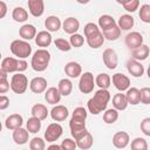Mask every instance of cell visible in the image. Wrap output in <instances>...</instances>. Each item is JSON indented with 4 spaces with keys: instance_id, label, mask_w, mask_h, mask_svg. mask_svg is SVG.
Segmentation results:
<instances>
[{
    "instance_id": "6da1fadb",
    "label": "cell",
    "mask_w": 150,
    "mask_h": 150,
    "mask_svg": "<svg viewBox=\"0 0 150 150\" xmlns=\"http://www.w3.org/2000/svg\"><path fill=\"white\" fill-rule=\"evenodd\" d=\"M110 101V93L108 91V89H98L94 96L91 98H89L87 107L89 112H91L93 115H98L100 112L104 111L107 109V105Z\"/></svg>"
},
{
    "instance_id": "7a4b0ae2",
    "label": "cell",
    "mask_w": 150,
    "mask_h": 150,
    "mask_svg": "<svg viewBox=\"0 0 150 150\" xmlns=\"http://www.w3.org/2000/svg\"><path fill=\"white\" fill-rule=\"evenodd\" d=\"M49 61H50V53L45 48H40L33 54L30 66L35 71L40 73V71H45L47 69Z\"/></svg>"
},
{
    "instance_id": "3957f363",
    "label": "cell",
    "mask_w": 150,
    "mask_h": 150,
    "mask_svg": "<svg viewBox=\"0 0 150 150\" xmlns=\"http://www.w3.org/2000/svg\"><path fill=\"white\" fill-rule=\"evenodd\" d=\"M28 63L25 61V59H15V57H5L1 62V70L9 73H22L27 69Z\"/></svg>"
},
{
    "instance_id": "277c9868",
    "label": "cell",
    "mask_w": 150,
    "mask_h": 150,
    "mask_svg": "<svg viewBox=\"0 0 150 150\" xmlns=\"http://www.w3.org/2000/svg\"><path fill=\"white\" fill-rule=\"evenodd\" d=\"M9 49L12 52V54L14 56H16L18 59H26L28 56H30L32 54V46L27 42V40H14L12 41Z\"/></svg>"
},
{
    "instance_id": "5b68a950",
    "label": "cell",
    "mask_w": 150,
    "mask_h": 150,
    "mask_svg": "<svg viewBox=\"0 0 150 150\" xmlns=\"http://www.w3.org/2000/svg\"><path fill=\"white\" fill-rule=\"evenodd\" d=\"M28 87V79L22 73H15L11 80V89L15 94H23Z\"/></svg>"
},
{
    "instance_id": "8992f818",
    "label": "cell",
    "mask_w": 150,
    "mask_h": 150,
    "mask_svg": "<svg viewBox=\"0 0 150 150\" xmlns=\"http://www.w3.org/2000/svg\"><path fill=\"white\" fill-rule=\"evenodd\" d=\"M69 128H70V134L71 137L76 141L81 136H83L87 132V127H86V120H80L71 117L69 121Z\"/></svg>"
},
{
    "instance_id": "52a82bcc",
    "label": "cell",
    "mask_w": 150,
    "mask_h": 150,
    "mask_svg": "<svg viewBox=\"0 0 150 150\" xmlns=\"http://www.w3.org/2000/svg\"><path fill=\"white\" fill-rule=\"evenodd\" d=\"M95 84L96 83L94 81V75L90 71H86L81 74L79 81V89L82 94H90L94 90Z\"/></svg>"
},
{
    "instance_id": "ba28073f",
    "label": "cell",
    "mask_w": 150,
    "mask_h": 150,
    "mask_svg": "<svg viewBox=\"0 0 150 150\" xmlns=\"http://www.w3.org/2000/svg\"><path fill=\"white\" fill-rule=\"evenodd\" d=\"M63 132V128L59 123H50L45 131V139L49 143L57 141Z\"/></svg>"
},
{
    "instance_id": "9c48e42d",
    "label": "cell",
    "mask_w": 150,
    "mask_h": 150,
    "mask_svg": "<svg viewBox=\"0 0 150 150\" xmlns=\"http://www.w3.org/2000/svg\"><path fill=\"white\" fill-rule=\"evenodd\" d=\"M102 59H103V62H104L105 67L108 69H110V70L115 69L117 67V64H118L117 54L112 48H107L102 54Z\"/></svg>"
},
{
    "instance_id": "30bf717a",
    "label": "cell",
    "mask_w": 150,
    "mask_h": 150,
    "mask_svg": "<svg viewBox=\"0 0 150 150\" xmlns=\"http://www.w3.org/2000/svg\"><path fill=\"white\" fill-rule=\"evenodd\" d=\"M112 84L115 86V88L120 91H124V90H128L129 87H130V79L124 75V74H121V73H116L112 75Z\"/></svg>"
},
{
    "instance_id": "8fae6325",
    "label": "cell",
    "mask_w": 150,
    "mask_h": 150,
    "mask_svg": "<svg viewBox=\"0 0 150 150\" xmlns=\"http://www.w3.org/2000/svg\"><path fill=\"white\" fill-rule=\"evenodd\" d=\"M125 45L129 49H136L143 45V35L139 32H131L125 36Z\"/></svg>"
},
{
    "instance_id": "7c38bea8",
    "label": "cell",
    "mask_w": 150,
    "mask_h": 150,
    "mask_svg": "<svg viewBox=\"0 0 150 150\" xmlns=\"http://www.w3.org/2000/svg\"><path fill=\"white\" fill-rule=\"evenodd\" d=\"M49 114H50V117H52L54 121H56V122H62V121H64V120L68 117L69 111H68L67 107H64V105H62V104H56V105L53 107V109L50 110Z\"/></svg>"
},
{
    "instance_id": "4fadbf2b",
    "label": "cell",
    "mask_w": 150,
    "mask_h": 150,
    "mask_svg": "<svg viewBox=\"0 0 150 150\" xmlns=\"http://www.w3.org/2000/svg\"><path fill=\"white\" fill-rule=\"evenodd\" d=\"M127 69L129 71L130 75H132L134 77H141L144 74V67L141 62H138L135 59H130L127 62Z\"/></svg>"
},
{
    "instance_id": "5bb4252c",
    "label": "cell",
    "mask_w": 150,
    "mask_h": 150,
    "mask_svg": "<svg viewBox=\"0 0 150 150\" xmlns=\"http://www.w3.org/2000/svg\"><path fill=\"white\" fill-rule=\"evenodd\" d=\"M64 73L70 79H76L79 76H81L82 74V67L79 62L75 61H70L68 63H66L64 66Z\"/></svg>"
},
{
    "instance_id": "9a60e30c",
    "label": "cell",
    "mask_w": 150,
    "mask_h": 150,
    "mask_svg": "<svg viewBox=\"0 0 150 150\" xmlns=\"http://www.w3.org/2000/svg\"><path fill=\"white\" fill-rule=\"evenodd\" d=\"M29 88L34 94H41L47 89V80L42 76L34 77L29 82Z\"/></svg>"
},
{
    "instance_id": "2e32d148",
    "label": "cell",
    "mask_w": 150,
    "mask_h": 150,
    "mask_svg": "<svg viewBox=\"0 0 150 150\" xmlns=\"http://www.w3.org/2000/svg\"><path fill=\"white\" fill-rule=\"evenodd\" d=\"M129 141H130L129 134L125 131H118L112 137V144L117 149H124L125 146H128Z\"/></svg>"
},
{
    "instance_id": "e0dca14e",
    "label": "cell",
    "mask_w": 150,
    "mask_h": 150,
    "mask_svg": "<svg viewBox=\"0 0 150 150\" xmlns=\"http://www.w3.org/2000/svg\"><path fill=\"white\" fill-rule=\"evenodd\" d=\"M61 96L62 95H61L59 88H56V87H50L45 93V100H46V102L49 103V104H52V105L57 104L61 101Z\"/></svg>"
},
{
    "instance_id": "ac0fdd59",
    "label": "cell",
    "mask_w": 150,
    "mask_h": 150,
    "mask_svg": "<svg viewBox=\"0 0 150 150\" xmlns=\"http://www.w3.org/2000/svg\"><path fill=\"white\" fill-rule=\"evenodd\" d=\"M29 139V131L27 129H23L22 127L13 130V141L18 145H23Z\"/></svg>"
},
{
    "instance_id": "d6986e66",
    "label": "cell",
    "mask_w": 150,
    "mask_h": 150,
    "mask_svg": "<svg viewBox=\"0 0 150 150\" xmlns=\"http://www.w3.org/2000/svg\"><path fill=\"white\" fill-rule=\"evenodd\" d=\"M28 9L33 16L35 18L41 16L45 12L43 0H28Z\"/></svg>"
},
{
    "instance_id": "ffe728a7",
    "label": "cell",
    "mask_w": 150,
    "mask_h": 150,
    "mask_svg": "<svg viewBox=\"0 0 150 150\" xmlns=\"http://www.w3.org/2000/svg\"><path fill=\"white\" fill-rule=\"evenodd\" d=\"M19 35L20 38H22L23 40H32V39H35L36 36V28L34 25H30V23H25L20 27L19 29Z\"/></svg>"
},
{
    "instance_id": "44dd1931",
    "label": "cell",
    "mask_w": 150,
    "mask_h": 150,
    "mask_svg": "<svg viewBox=\"0 0 150 150\" xmlns=\"http://www.w3.org/2000/svg\"><path fill=\"white\" fill-rule=\"evenodd\" d=\"M22 123H23V118L20 114H12L6 118L5 127L8 130H15V129L22 127Z\"/></svg>"
},
{
    "instance_id": "7402d4cb",
    "label": "cell",
    "mask_w": 150,
    "mask_h": 150,
    "mask_svg": "<svg viewBox=\"0 0 150 150\" xmlns=\"http://www.w3.org/2000/svg\"><path fill=\"white\" fill-rule=\"evenodd\" d=\"M62 28H63L64 33H67V34H70V35L75 34L79 30V28H80V21L77 19L73 18V16L67 18L62 22Z\"/></svg>"
},
{
    "instance_id": "603a6c76",
    "label": "cell",
    "mask_w": 150,
    "mask_h": 150,
    "mask_svg": "<svg viewBox=\"0 0 150 150\" xmlns=\"http://www.w3.org/2000/svg\"><path fill=\"white\" fill-rule=\"evenodd\" d=\"M104 40H105V38H104V35H103V33L101 30L95 33V34H91V35L87 36V43L93 49L100 48L104 43Z\"/></svg>"
},
{
    "instance_id": "cb8c5ba5",
    "label": "cell",
    "mask_w": 150,
    "mask_h": 150,
    "mask_svg": "<svg viewBox=\"0 0 150 150\" xmlns=\"http://www.w3.org/2000/svg\"><path fill=\"white\" fill-rule=\"evenodd\" d=\"M52 41H53V38L48 30H41L35 36V43L38 45V47L46 48L52 43Z\"/></svg>"
},
{
    "instance_id": "d4e9b609",
    "label": "cell",
    "mask_w": 150,
    "mask_h": 150,
    "mask_svg": "<svg viewBox=\"0 0 150 150\" xmlns=\"http://www.w3.org/2000/svg\"><path fill=\"white\" fill-rule=\"evenodd\" d=\"M30 114H32V116H35V117H38L39 120L43 121V120L47 118L49 111H48V109H47V107H46L45 104L36 103V104H34V105L32 107Z\"/></svg>"
},
{
    "instance_id": "484cf974",
    "label": "cell",
    "mask_w": 150,
    "mask_h": 150,
    "mask_svg": "<svg viewBox=\"0 0 150 150\" xmlns=\"http://www.w3.org/2000/svg\"><path fill=\"white\" fill-rule=\"evenodd\" d=\"M128 104H129V102L127 100L125 94L118 93V94L114 95V97H112V105H114L115 109H117V110H125Z\"/></svg>"
},
{
    "instance_id": "4316f807",
    "label": "cell",
    "mask_w": 150,
    "mask_h": 150,
    "mask_svg": "<svg viewBox=\"0 0 150 150\" xmlns=\"http://www.w3.org/2000/svg\"><path fill=\"white\" fill-rule=\"evenodd\" d=\"M62 26L61 20L55 16V15H50L45 20V27L47 28L48 32H57Z\"/></svg>"
},
{
    "instance_id": "83f0119b",
    "label": "cell",
    "mask_w": 150,
    "mask_h": 150,
    "mask_svg": "<svg viewBox=\"0 0 150 150\" xmlns=\"http://www.w3.org/2000/svg\"><path fill=\"white\" fill-rule=\"evenodd\" d=\"M93 142H94L93 135H91L89 131H87L83 136H81L79 139H76L77 148H80V149H82V150H88V149H90L91 145H93Z\"/></svg>"
},
{
    "instance_id": "f1b7e54d",
    "label": "cell",
    "mask_w": 150,
    "mask_h": 150,
    "mask_svg": "<svg viewBox=\"0 0 150 150\" xmlns=\"http://www.w3.org/2000/svg\"><path fill=\"white\" fill-rule=\"evenodd\" d=\"M117 25L118 27L122 29V30H129L134 27L135 25V20L131 15L129 14H124V15H121L118 21H117Z\"/></svg>"
},
{
    "instance_id": "f546056e",
    "label": "cell",
    "mask_w": 150,
    "mask_h": 150,
    "mask_svg": "<svg viewBox=\"0 0 150 150\" xmlns=\"http://www.w3.org/2000/svg\"><path fill=\"white\" fill-rule=\"evenodd\" d=\"M127 100L129 102V104H132V105H136L138 103H141V94H139V90L135 87H131L127 90Z\"/></svg>"
},
{
    "instance_id": "4dcf8cb0",
    "label": "cell",
    "mask_w": 150,
    "mask_h": 150,
    "mask_svg": "<svg viewBox=\"0 0 150 150\" xmlns=\"http://www.w3.org/2000/svg\"><path fill=\"white\" fill-rule=\"evenodd\" d=\"M121 28L118 27V25L116 23L115 26H112V27H110V28H108V29H104V30H102V33H103V35H104V38L107 39V40H109V41H115V40H117L118 38H120V35H121Z\"/></svg>"
},
{
    "instance_id": "1f68e13d",
    "label": "cell",
    "mask_w": 150,
    "mask_h": 150,
    "mask_svg": "<svg viewBox=\"0 0 150 150\" xmlns=\"http://www.w3.org/2000/svg\"><path fill=\"white\" fill-rule=\"evenodd\" d=\"M149 53H150L149 47L146 45H142L141 47L132 49V59H135L137 61H143L149 56Z\"/></svg>"
},
{
    "instance_id": "d6a6232c",
    "label": "cell",
    "mask_w": 150,
    "mask_h": 150,
    "mask_svg": "<svg viewBox=\"0 0 150 150\" xmlns=\"http://www.w3.org/2000/svg\"><path fill=\"white\" fill-rule=\"evenodd\" d=\"M115 25H116V21H115V19H114L111 15L103 14V15H101V16L98 18V27H100L102 30L108 29V28H110V27H112V26H115Z\"/></svg>"
},
{
    "instance_id": "836d02e7",
    "label": "cell",
    "mask_w": 150,
    "mask_h": 150,
    "mask_svg": "<svg viewBox=\"0 0 150 150\" xmlns=\"http://www.w3.org/2000/svg\"><path fill=\"white\" fill-rule=\"evenodd\" d=\"M57 88L62 96H68V95H70V93L73 90V83L69 79H62L59 81Z\"/></svg>"
},
{
    "instance_id": "e575fe53",
    "label": "cell",
    "mask_w": 150,
    "mask_h": 150,
    "mask_svg": "<svg viewBox=\"0 0 150 150\" xmlns=\"http://www.w3.org/2000/svg\"><path fill=\"white\" fill-rule=\"evenodd\" d=\"M26 127H27V130L30 132V134H36L40 131L41 129V120H39L38 117L35 116H32L27 120L26 122Z\"/></svg>"
},
{
    "instance_id": "d590c367",
    "label": "cell",
    "mask_w": 150,
    "mask_h": 150,
    "mask_svg": "<svg viewBox=\"0 0 150 150\" xmlns=\"http://www.w3.org/2000/svg\"><path fill=\"white\" fill-rule=\"evenodd\" d=\"M95 83L101 89H108L110 87V83H111V77L108 74H105V73H101V74H98L96 76Z\"/></svg>"
},
{
    "instance_id": "8d00e7d4",
    "label": "cell",
    "mask_w": 150,
    "mask_h": 150,
    "mask_svg": "<svg viewBox=\"0 0 150 150\" xmlns=\"http://www.w3.org/2000/svg\"><path fill=\"white\" fill-rule=\"evenodd\" d=\"M12 18L16 22H25L28 19V13L23 7H15L12 12Z\"/></svg>"
},
{
    "instance_id": "74e56055",
    "label": "cell",
    "mask_w": 150,
    "mask_h": 150,
    "mask_svg": "<svg viewBox=\"0 0 150 150\" xmlns=\"http://www.w3.org/2000/svg\"><path fill=\"white\" fill-rule=\"evenodd\" d=\"M118 120V110L117 109H107L103 114V121L107 124H112Z\"/></svg>"
},
{
    "instance_id": "f35d334b",
    "label": "cell",
    "mask_w": 150,
    "mask_h": 150,
    "mask_svg": "<svg viewBox=\"0 0 150 150\" xmlns=\"http://www.w3.org/2000/svg\"><path fill=\"white\" fill-rule=\"evenodd\" d=\"M138 15H139L141 21H143L145 23H150V5H148V4L142 5L139 8V12H138Z\"/></svg>"
},
{
    "instance_id": "ab89813d",
    "label": "cell",
    "mask_w": 150,
    "mask_h": 150,
    "mask_svg": "<svg viewBox=\"0 0 150 150\" xmlns=\"http://www.w3.org/2000/svg\"><path fill=\"white\" fill-rule=\"evenodd\" d=\"M54 45H55V47H56L59 50H61V52H69V50L71 49L70 42L67 41L66 39H61V38L55 39V40H54Z\"/></svg>"
},
{
    "instance_id": "60d3db41",
    "label": "cell",
    "mask_w": 150,
    "mask_h": 150,
    "mask_svg": "<svg viewBox=\"0 0 150 150\" xmlns=\"http://www.w3.org/2000/svg\"><path fill=\"white\" fill-rule=\"evenodd\" d=\"M11 87V83L7 80V73L0 69V93L5 94Z\"/></svg>"
},
{
    "instance_id": "b9f144b4",
    "label": "cell",
    "mask_w": 150,
    "mask_h": 150,
    "mask_svg": "<svg viewBox=\"0 0 150 150\" xmlns=\"http://www.w3.org/2000/svg\"><path fill=\"white\" fill-rule=\"evenodd\" d=\"M131 149L132 150H146L148 149V143L144 138L142 137H136L132 142H131Z\"/></svg>"
},
{
    "instance_id": "7bdbcfd3",
    "label": "cell",
    "mask_w": 150,
    "mask_h": 150,
    "mask_svg": "<svg viewBox=\"0 0 150 150\" xmlns=\"http://www.w3.org/2000/svg\"><path fill=\"white\" fill-rule=\"evenodd\" d=\"M30 150H43L46 148V143L41 137H34L29 142Z\"/></svg>"
},
{
    "instance_id": "ee69618b",
    "label": "cell",
    "mask_w": 150,
    "mask_h": 150,
    "mask_svg": "<svg viewBox=\"0 0 150 150\" xmlns=\"http://www.w3.org/2000/svg\"><path fill=\"white\" fill-rule=\"evenodd\" d=\"M69 42L71 45V47H75V48H79L81 47L83 43H84V38L81 35V34H71L70 35V39H69Z\"/></svg>"
},
{
    "instance_id": "f6af8a7d",
    "label": "cell",
    "mask_w": 150,
    "mask_h": 150,
    "mask_svg": "<svg viewBox=\"0 0 150 150\" xmlns=\"http://www.w3.org/2000/svg\"><path fill=\"white\" fill-rule=\"evenodd\" d=\"M123 8L127 11V12H130V13H134L136 12L138 8H139V0H128L124 5H122Z\"/></svg>"
},
{
    "instance_id": "bcb514c9",
    "label": "cell",
    "mask_w": 150,
    "mask_h": 150,
    "mask_svg": "<svg viewBox=\"0 0 150 150\" xmlns=\"http://www.w3.org/2000/svg\"><path fill=\"white\" fill-rule=\"evenodd\" d=\"M83 32H84V35H86V38H87V36H89V35H91V34H95V33L100 32V27H98L96 23H94V22H88V23L84 26Z\"/></svg>"
},
{
    "instance_id": "7dc6e473",
    "label": "cell",
    "mask_w": 150,
    "mask_h": 150,
    "mask_svg": "<svg viewBox=\"0 0 150 150\" xmlns=\"http://www.w3.org/2000/svg\"><path fill=\"white\" fill-rule=\"evenodd\" d=\"M61 146L63 150H74L77 148V143L75 139H71V138H64L61 143Z\"/></svg>"
},
{
    "instance_id": "c3c4849f",
    "label": "cell",
    "mask_w": 150,
    "mask_h": 150,
    "mask_svg": "<svg viewBox=\"0 0 150 150\" xmlns=\"http://www.w3.org/2000/svg\"><path fill=\"white\" fill-rule=\"evenodd\" d=\"M141 94V103L143 104H150V88L144 87L139 90Z\"/></svg>"
},
{
    "instance_id": "681fc988",
    "label": "cell",
    "mask_w": 150,
    "mask_h": 150,
    "mask_svg": "<svg viewBox=\"0 0 150 150\" xmlns=\"http://www.w3.org/2000/svg\"><path fill=\"white\" fill-rule=\"evenodd\" d=\"M141 131L145 135V136H150V117H145L142 120L141 122Z\"/></svg>"
},
{
    "instance_id": "f907efd6",
    "label": "cell",
    "mask_w": 150,
    "mask_h": 150,
    "mask_svg": "<svg viewBox=\"0 0 150 150\" xmlns=\"http://www.w3.org/2000/svg\"><path fill=\"white\" fill-rule=\"evenodd\" d=\"M8 105H9V98L5 95H1L0 96V109L5 110L8 108Z\"/></svg>"
},
{
    "instance_id": "816d5d0a",
    "label": "cell",
    "mask_w": 150,
    "mask_h": 150,
    "mask_svg": "<svg viewBox=\"0 0 150 150\" xmlns=\"http://www.w3.org/2000/svg\"><path fill=\"white\" fill-rule=\"evenodd\" d=\"M0 7H1V9H0V18L4 19L6 13H7V5H6V2L5 1H0Z\"/></svg>"
},
{
    "instance_id": "f5cc1de1",
    "label": "cell",
    "mask_w": 150,
    "mask_h": 150,
    "mask_svg": "<svg viewBox=\"0 0 150 150\" xmlns=\"http://www.w3.org/2000/svg\"><path fill=\"white\" fill-rule=\"evenodd\" d=\"M48 149H49V150H52V149H56V150H59V149H62V146H61V145H57V144H53V145H49Z\"/></svg>"
},
{
    "instance_id": "db71d44e",
    "label": "cell",
    "mask_w": 150,
    "mask_h": 150,
    "mask_svg": "<svg viewBox=\"0 0 150 150\" xmlns=\"http://www.w3.org/2000/svg\"><path fill=\"white\" fill-rule=\"evenodd\" d=\"M79 4H81V5H86V4H88L90 0H76Z\"/></svg>"
},
{
    "instance_id": "11a10c76",
    "label": "cell",
    "mask_w": 150,
    "mask_h": 150,
    "mask_svg": "<svg viewBox=\"0 0 150 150\" xmlns=\"http://www.w3.org/2000/svg\"><path fill=\"white\" fill-rule=\"evenodd\" d=\"M116 1H117L118 4H121V5H124V4H125L128 0H116Z\"/></svg>"
},
{
    "instance_id": "9f6ffc18",
    "label": "cell",
    "mask_w": 150,
    "mask_h": 150,
    "mask_svg": "<svg viewBox=\"0 0 150 150\" xmlns=\"http://www.w3.org/2000/svg\"><path fill=\"white\" fill-rule=\"evenodd\" d=\"M146 74H148V77L150 79V64H149V67H148V70H146Z\"/></svg>"
}]
</instances>
